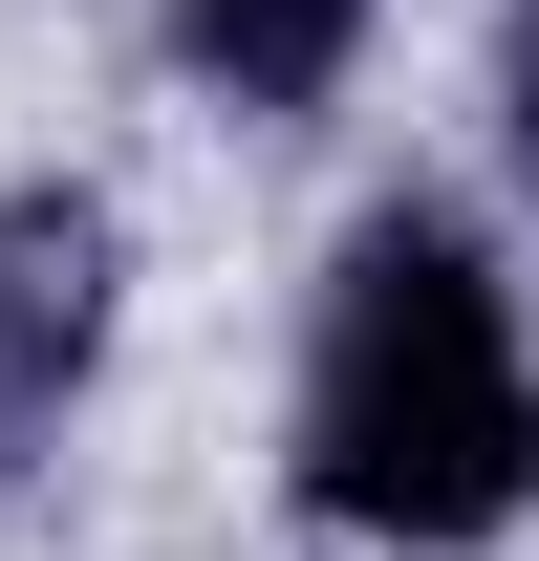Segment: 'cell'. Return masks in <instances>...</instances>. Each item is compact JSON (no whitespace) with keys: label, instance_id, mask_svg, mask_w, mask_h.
Wrapping results in <instances>:
<instances>
[{"label":"cell","instance_id":"6da1fadb","mask_svg":"<svg viewBox=\"0 0 539 561\" xmlns=\"http://www.w3.org/2000/svg\"><path fill=\"white\" fill-rule=\"evenodd\" d=\"M518 496H539V346H518V302H496V260L454 216L389 195L324 260V324H302V518L454 561Z\"/></svg>","mask_w":539,"mask_h":561},{"label":"cell","instance_id":"7a4b0ae2","mask_svg":"<svg viewBox=\"0 0 539 561\" xmlns=\"http://www.w3.org/2000/svg\"><path fill=\"white\" fill-rule=\"evenodd\" d=\"M108 367V195H0V476Z\"/></svg>","mask_w":539,"mask_h":561},{"label":"cell","instance_id":"3957f363","mask_svg":"<svg viewBox=\"0 0 539 561\" xmlns=\"http://www.w3.org/2000/svg\"><path fill=\"white\" fill-rule=\"evenodd\" d=\"M345 44H367V0H173V66L216 87V108H324L345 87Z\"/></svg>","mask_w":539,"mask_h":561},{"label":"cell","instance_id":"277c9868","mask_svg":"<svg viewBox=\"0 0 539 561\" xmlns=\"http://www.w3.org/2000/svg\"><path fill=\"white\" fill-rule=\"evenodd\" d=\"M496 130H518V195H539V0H518V44H496Z\"/></svg>","mask_w":539,"mask_h":561}]
</instances>
